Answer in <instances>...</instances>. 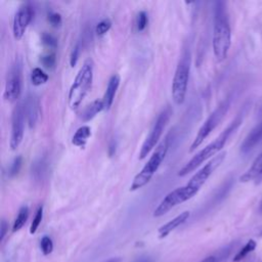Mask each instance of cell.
<instances>
[{"instance_id": "34", "label": "cell", "mask_w": 262, "mask_h": 262, "mask_svg": "<svg viewBox=\"0 0 262 262\" xmlns=\"http://www.w3.org/2000/svg\"><path fill=\"white\" fill-rule=\"evenodd\" d=\"M215 261H216L215 257H213V256H209V257L205 258L204 260H202L201 262H215Z\"/></svg>"}, {"instance_id": "21", "label": "cell", "mask_w": 262, "mask_h": 262, "mask_svg": "<svg viewBox=\"0 0 262 262\" xmlns=\"http://www.w3.org/2000/svg\"><path fill=\"white\" fill-rule=\"evenodd\" d=\"M48 75L40 68H35L31 73V83L34 86H40L48 81Z\"/></svg>"}, {"instance_id": "22", "label": "cell", "mask_w": 262, "mask_h": 262, "mask_svg": "<svg viewBox=\"0 0 262 262\" xmlns=\"http://www.w3.org/2000/svg\"><path fill=\"white\" fill-rule=\"evenodd\" d=\"M257 246V243L254 239H250L247 242V244L235 254V256L233 257V262H239L241 260H243L248 254H250L251 252H253L255 250Z\"/></svg>"}, {"instance_id": "12", "label": "cell", "mask_w": 262, "mask_h": 262, "mask_svg": "<svg viewBox=\"0 0 262 262\" xmlns=\"http://www.w3.org/2000/svg\"><path fill=\"white\" fill-rule=\"evenodd\" d=\"M34 15V10L31 4L26 3L21 5L14 14L12 23V33L16 40H20L26 33V30L31 23Z\"/></svg>"}, {"instance_id": "33", "label": "cell", "mask_w": 262, "mask_h": 262, "mask_svg": "<svg viewBox=\"0 0 262 262\" xmlns=\"http://www.w3.org/2000/svg\"><path fill=\"white\" fill-rule=\"evenodd\" d=\"M7 230H8V223L6 222L5 219H2L0 224V241H3Z\"/></svg>"}, {"instance_id": "15", "label": "cell", "mask_w": 262, "mask_h": 262, "mask_svg": "<svg viewBox=\"0 0 262 262\" xmlns=\"http://www.w3.org/2000/svg\"><path fill=\"white\" fill-rule=\"evenodd\" d=\"M119 85H120V76L118 74H114L108 80L105 92L102 97L104 111H108L111 108V106L114 102V99H115L116 92L119 88Z\"/></svg>"}, {"instance_id": "31", "label": "cell", "mask_w": 262, "mask_h": 262, "mask_svg": "<svg viewBox=\"0 0 262 262\" xmlns=\"http://www.w3.org/2000/svg\"><path fill=\"white\" fill-rule=\"evenodd\" d=\"M48 20L53 27H59L61 25V15L57 12H50L48 14Z\"/></svg>"}, {"instance_id": "25", "label": "cell", "mask_w": 262, "mask_h": 262, "mask_svg": "<svg viewBox=\"0 0 262 262\" xmlns=\"http://www.w3.org/2000/svg\"><path fill=\"white\" fill-rule=\"evenodd\" d=\"M40 248H41V251L44 255H48L52 252L53 250V243H52V239L47 236V235H44L41 241H40Z\"/></svg>"}, {"instance_id": "5", "label": "cell", "mask_w": 262, "mask_h": 262, "mask_svg": "<svg viewBox=\"0 0 262 262\" xmlns=\"http://www.w3.org/2000/svg\"><path fill=\"white\" fill-rule=\"evenodd\" d=\"M190 72V54L184 50L178 60L172 80V99L176 104H182L187 92V85Z\"/></svg>"}, {"instance_id": "27", "label": "cell", "mask_w": 262, "mask_h": 262, "mask_svg": "<svg viewBox=\"0 0 262 262\" xmlns=\"http://www.w3.org/2000/svg\"><path fill=\"white\" fill-rule=\"evenodd\" d=\"M41 40H42V43L49 48H55L57 46L56 39L48 33H43L41 36Z\"/></svg>"}, {"instance_id": "16", "label": "cell", "mask_w": 262, "mask_h": 262, "mask_svg": "<svg viewBox=\"0 0 262 262\" xmlns=\"http://www.w3.org/2000/svg\"><path fill=\"white\" fill-rule=\"evenodd\" d=\"M189 215H190L189 211H184V212L180 213L178 216H176L175 218H173L172 220H170L167 223H165L164 225H162L159 228V237L160 238L166 237L171 231H173L179 225L183 224L188 219Z\"/></svg>"}, {"instance_id": "3", "label": "cell", "mask_w": 262, "mask_h": 262, "mask_svg": "<svg viewBox=\"0 0 262 262\" xmlns=\"http://www.w3.org/2000/svg\"><path fill=\"white\" fill-rule=\"evenodd\" d=\"M93 60L88 58L84 61L83 66L77 73L68 94V104L71 110H77L90 91L93 81Z\"/></svg>"}, {"instance_id": "8", "label": "cell", "mask_w": 262, "mask_h": 262, "mask_svg": "<svg viewBox=\"0 0 262 262\" xmlns=\"http://www.w3.org/2000/svg\"><path fill=\"white\" fill-rule=\"evenodd\" d=\"M196 192L191 189L186 184L181 187H177L174 190L170 191L158 205V207L154 211V217H161L168 213L175 206L184 203L194 196Z\"/></svg>"}, {"instance_id": "18", "label": "cell", "mask_w": 262, "mask_h": 262, "mask_svg": "<svg viewBox=\"0 0 262 262\" xmlns=\"http://www.w3.org/2000/svg\"><path fill=\"white\" fill-rule=\"evenodd\" d=\"M104 110V105L102 100L99 99H95L94 101H92L90 104H88L81 113V119L84 122H88L90 120H92L98 113H100L101 111Z\"/></svg>"}, {"instance_id": "36", "label": "cell", "mask_w": 262, "mask_h": 262, "mask_svg": "<svg viewBox=\"0 0 262 262\" xmlns=\"http://www.w3.org/2000/svg\"><path fill=\"white\" fill-rule=\"evenodd\" d=\"M259 209H260V212L262 213V201H261V203H260V208H259Z\"/></svg>"}, {"instance_id": "20", "label": "cell", "mask_w": 262, "mask_h": 262, "mask_svg": "<svg viewBox=\"0 0 262 262\" xmlns=\"http://www.w3.org/2000/svg\"><path fill=\"white\" fill-rule=\"evenodd\" d=\"M28 217H29V208L28 206H21L18 210V213H17V216L14 220V223L12 225V231L15 232L17 230H19L27 222L28 220Z\"/></svg>"}, {"instance_id": "6", "label": "cell", "mask_w": 262, "mask_h": 262, "mask_svg": "<svg viewBox=\"0 0 262 262\" xmlns=\"http://www.w3.org/2000/svg\"><path fill=\"white\" fill-rule=\"evenodd\" d=\"M229 107H230V98L227 97L218 104V106L209 115V117L203 123V125L199 129V132L196 133V136L194 137L190 145L189 151H193L204 142V140L211 134V132L222 121V119L228 112Z\"/></svg>"}, {"instance_id": "17", "label": "cell", "mask_w": 262, "mask_h": 262, "mask_svg": "<svg viewBox=\"0 0 262 262\" xmlns=\"http://www.w3.org/2000/svg\"><path fill=\"white\" fill-rule=\"evenodd\" d=\"M262 179V152L255 159L251 167L241 176L242 182H249L252 180Z\"/></svg>"}, {"instance_id": "24", "label": "cell", "mask_w": 262, "mask_h": 262, "mask_svg": "<svg viewBox=\"0 0 262 262\" xmlns=\"http://www.w3.org/2000/svg\"><path fill=\"white\" fill-rule=\"evenodd\" d=\"M21 165H23V158L20 156L15 157L13 159L12 163L10 164L9 169H8V176H10V177L15 176L19 172V170L21 168Z\"/></svg>"}, {"instance_id": "11", "label": "cell", "mask_w": 262, "mask_h": 262, "mask_svg": "<svg viewBox=\"0 0 262 262\" xmlns=\"http://www.w3.org/2000/svg\"><path fill=\"white\" fill-rule=\"evenodd\" d=\"M25 119L26 113L24 104L21 102L16 103L12 111L11 116V135H10V147L12 150L16 149L20 144L24 131H25Z\"/></svg>"}, {"instance_id": "30", "label": "cell", "mask_w": 262, "mask_h": 262, "mask_svg": "<svg viewBox=\"0 0 262 262\" xmlns=\"http://www.w3.org/2000/svg\"><path fill=\"white\" fill-rule=\"evenodd\" d=\"M79 53H80V45L79 43L75 45V47L73 48L71 54H70V64L72 68H74L78 61L79 58Z\"/></svg>"}, {"instance_id": "1", "label": "cell", "mask_w": 262, "mask_h": 262, "mask_svg": "<svg viewBox=\"0 0 262 262\" xmlns=\"http://www.w3.org/2000/svg\"><path fill=\"white\" fill-rule=\"evenodd\" d=\"M244 115L245 112L242 111L239 114H237V116L232 120V122L218 135V137H216L211 143H209L208 145H206L203 149H201L199 152H196L178 172V176L180 177H184L187 174H189L190 172L194 171L199 166H201L204 162H206L207 160H209L210 158H212L213 156H215L216 154H218L223 146L225 145L226 141L228 140V138L231 136L232 133H234L237 128L241 126V124L243 123V119H244Z\"/></svg>"}, {"instance_id": "23", "label": "cell", "mask_w": 262, "mask_h": 262, "mask_svg": "<svg viewBox=\"0 0 262 262\" xmlns=\"http://www.w3.org/2000/svg\"><path fill=\"white\" fill-rule=\"evenodd\" d=\"M42 218H43V207L41 206V207L38 208V210L35 214V217H34L33 221L31 223V227H30V233L31 234H34L37 231V229H38V227H39V225L42 221Z\"/></svg>"}, {"instance_id": "26", "label": "cell", "mask_w": 262, "mask_h": 262, "mask_svg": "<svg viewBox=\"0 0 262 262\" xmlns=\"http://www.w3.org/2000/svg\"><path fill=\"white\" fill-rule=\"evenodd\" d=\"M112 27V21L108 19V18H105V19H102L101 21H99L96 27H95V33L98 35V36H101V35H104Z\"/></svg>"}, {"instance_id": "10", "label": "cell", "mask_w": 262, "mask_h": 262, "mask_svg": "<svg viewBox=\"0 0 262 262\" xmlns=\"http://www.w3.org/2000/svg\"><path fill=\"white\" fill-rule=\"evenodd\" d=\"M225 156H226V152L222 151L216 155L214 158H212L195 174H193V176L189 179L186 185L189 186L191 189H193L198 193L200 188L205 184V182L209 179V177L213 174V172L222 164V162L225 159Z\"/></svg>"}, {"instance_id": "13", "label": "cell", "mask_w": 262, "mask_h": 262, "mask_svg": "<svg viewBox=\"0 0 262 262\" xmlns=\"http://www.w3.org/2000/svg\"><path fill=\"white\" fill-rule=\"evenodd\" d=\"M24 108L29 127L34 128L40 117V101L38 96L36 94L29 93L25 100Z\"/></svg>"}, {"instance_id": "35", "label": "cell", "mask_w": 262, "mask_h": 262, "mask_svg": "<svg viewBox=\"0 0 262 262\" xmlns=\"http://www.w3.org/2000/svg\"><path fill=\"white\" fill-rule=\"evenodd\" d=\"M105 262H120V259L119 258H111V259L106 260Z\"/></svg>"}, {"instance_id": "28", "label": "cell", "mask_w": 262, "mask_h": 262, "mask_svg": "<svg viewBox=\"0 0 262 262\" xmlns=\"http://www.w3.org/2000/svg\"><path fill=\"white\" fill-rule=\"evenodd\" d=\"M147 14L145 11H140L137 14V19H136V25H137V30L138 31H143L147 25Z\"/></svg>"}, {"instance_id": "2", "label": "cell", "mask_w": 262, "mask_h": 262, "mask_svg": "<svg viewBox=\"0 0 262 262\" xmlns=\"http://www.w3.org/2000/svg\"><path fill=\"white\" fill-rule=\"evenodd\" d=\"M212 44L216 59L218 61L224 60L227 57L231 44V30L226 4L222 1L215 3Z\"/></svg>"}, {"instance_id": "29", "label": "cell", "mask_w": 262, "mask_h": 262, "mask_svg": "<svg viewBox=\"0 0 262 262\" xmlns=\"http://www.w3.org/2000/svg\"><path fill=\"white\" fill-rule=\"evenodd\" d=\"M41 63L47 68V69H53L55 66V55L53 53L51 54H47L44 56H41L40 58Z\"/></svg>"}, {"instance_id": "32", "label": "cell", "mask_w": 262, "mask_h": 262, "mask_svg": "<svg viewBox=\"0 0 262 262\" xmlns=\"http://www.w3.org/2000/svg\"><path fill=\"white\" fill-rule=\"evenodd\" d=\"M43 171H44V165H43V163L41 162V161H39L38 163H36L35 165H34V175H35V177H41L42 176V173H43Z\"/></svg>"}, {"instance_id": "9", "label": "cell", "mask_w": 262, "mask_h": 262, "mask_svg": "<svg viewBox=\"0 0 262 262\" xmlns=\"http://www.w3.org/2000/svg\"><path fill=\"white\" fill-rule=\"evenodd\" d=\"M21 86H23L21 61L19 59H15V61L11 64L7 74L5 90H4V98L10 102L16 101L21 94Z\"/></svg>"}, {"instance_id": "7", "label": "cell", "mask_w": 262, "mask_h": 262, "mask_svg": "<svg viewBox=\"0 0 262 262\" xmlns=\"http://www.w3.org/2000/svg\"><path fill=\"white\" fill-rule=\"evenodd\" d=\"M171 115H172V111L169 106L160 113L151 130L149 131V134L146 136L144 142L142 143V146L140 148L139 156H138L139 160H143L144 158H146L147 155L156 147L157 143L159 142V140L163 134V131H164L167 123L170 120Z\"/></svg>"}, {"instance_id": "19", "label": "cell", "mask_w": 262, "mask_h": 262, "mask_svg": "<svg viewBox=\"0 0 262 262\" xmlns=\"http://www.w3.org/2000/svg\"><path fill=\"white\" fill-rule=\"evenodd\" d=\"M91 136V128L87 125L81 126L77 129L72 137V143L78 147H84L88 138Z\"/></svg>"}, {"instance_id": "4", "label": "cell", "mask_w": 262, "mask_h": 262, "mask_svg": "<svg viewBox=\"0 0 262 262\" xmlns=\"http://www.w3.org/2000/svg\"><path fill=\"white\" fill-rule=\"evenodd\" d=\"M169 143H170V140L167 137L156 147L155 151L152 152V155L150 156L146 164L142 167L140 172L135 175L130 185V191L137 190L143 187L144 185H146L150 181V179L152 178V176L155 175V173L158 171L159 167L163 163L164 159L166 158V155L169 149Z\"/></svg>"}, {"instance_id": "14", "label": "cell", "mask_w": 262, "mask_h": 262, "mask_svg": "<svg viewBox=\"0 0 262 262\" xmlns=\"http://www.w3.org/2000/svg\"><path fill=\"white\" fill-rule=\"evenodd\" d=\"M262 142V119L245 137L241 144V152L248 154Z\"/></svg>"}]
</instances>
